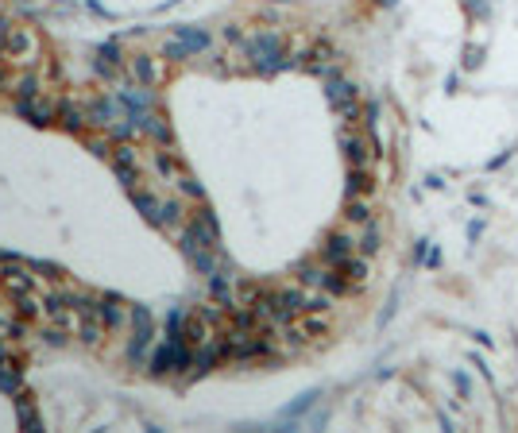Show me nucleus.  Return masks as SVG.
<instances>
[{
    "mask_svg": "<svg viewBox=\"0 0 518 433\" xmlns=\"http://www.w3.org/2000/svg\"><path fill=\"white\" fill-rule=\"evenodd\" d=\"M221 244V228H217V216H213V209H205V213H198L186 225L182 233V251L190 256V251H201V248H217Z\"/></svg>",
    "mask_w": 518,
    "mask_h": 433,
    "instance_id": "nucleus-1",
    "label": "nucleus"
},
{
    "mask_svg": "<svg viewBox=\"0 0 518 433\" xmlns=\"http://www.w3.org/2000/svg\"><path fill=\"white\" fill-rule=\"evenodd\" d=\"M151 333H155V325H151V309L147 306H132V341H128V360H132L135 367L147 360Z\"/></svg>",
    "mask_w": 518,
    "mask_h": 433,
    "instance_id": "nucleus-2",
    "label": "nucleus"
},
{
    "mask_svg": "<svg viewBox=\"0 0 518 433\" xmlns=\"http://www.w3.org/2000/svg\"><path fill=\"white\" fill-rule=\"evenodd\" d=\"M248 54L256 59L259 70H279L286 66V47L279 35H256V39L248 43Z\"/></svg>",
    "mask_w": 518,
    "mask_h": 433,
    "instance_id": "nucleus-3",
    "label": "nucleus"
},
{
    "mask_svg": "<svg viewBox=\"0 0 518 433\" xmlns=\"http://www.w3.org/2000/svg\"><path fill=\"white\" fill-rule=\"evenodd\" d=\"M325 97H329V105L341 112L344 120H352L356 124V117H360V101H356V85L352 82H344V78H329V89H325Z\"/></svg>",
    "mask_w": 518,
    "mask_h": 433,
    "instance_id": "nucleus-4",
    "label": "nucleus"
},
{
    "mask_svg": "<svg viewBox=\"0 0 518 433\" xmlns=\"http://www.w3.org/2000/svg\"><path fill=\"white\" fill-rule=\"evenodd\" d=\"M0 286H4L12 298H20V294H31V291H35L31 267H20L16 259H8V267H0Z\"/></svg>",
    "mask_w": 518,
    "mask_h": 433,
    "instance_id": "nucleus-5",
    "label": "nucleus"
},
{
    "mask_svg": "<svg viewBox=\"0 0 518 433\" xmlns=\"http://www.w3.org/2000/svg\"><path fill=\"white\" fill-rule=\"evenodd\" d=\"M356 236H348V233H329L325 236V244H321V259H325L329 267H336V263H344L348 256H356Z\"/></svg>",
    "mask_w": 518,
    "mask_h": 433,
    "instance_id": "nucleus-6",
    "label": "nucleus"
},
{
    "mask_svg": "<svg viewBox=\"0 0 518 433\" xmlns=\"http://www.w3.org/2000/svg\"><path fill=\"white\" fill-rule=\"evenodd\" d=\"M341 151H344V159H348V167H368V159L376 155V151H368V140H364L356 128H344L341 132Z\"/></svg>",
    "mask_w": 518,
    "mask_h": 433,
    "instance_id": "nucleus-7",
    "label": "nucleus"
},
{
    "mask_svg": "<svg viewBox=\"0 0 518 433\" xmlns=\"http://www.w3.org/2000/svg\"><path fill=\"white\" fill-rule=\"evenodd\" d=\"M209 294H213V302H221L225 309H232V306H236V286H232V275L217 267V271L209 275Z\"/></svg>",
    "mask_w": 518,
    "mask_h": 433,
    "instance_id": "nucleus-8",
    "label": "nucleus"
},
{
    "mask_svg": "<svg viewBox=\"0 0 518 433\" xmlns=\"http://www.w3.org/2000/svg\"><path fill=\"white\" fill-rule=\"evenodd\" d=\"M132 201H135V209L143 213V221H147V225L167 228V221H163V201L159 198H151L147 190H132Z\"/></svg>",
    "mask_w": 518,
    "mask_h": 433,
    "instance_id": "nucleus-9",
    "label": "nucleus"
},
{
    "mask_svg": "<svg viewBox=\"0 0 518 433\" xmlns=\"http://www.w3.org/2000/svg\"><path fill=\"white\" fill-rule=\"evenodd\" d=\"M105 333H109V325L101 321L97 314H82V317H77V337H82V344L97 348V344L105 341Z\"/></svg>",
    "mask_w": 518,
    "mask_h": 433,
    "instance_id": "nucleus-10",
    "label": "nucleus"
},
{
    "mask_svg": "<svg viewBox=\"0 0 518 433\" xmlns=\"http://www.w3.org/2000/svg\"><path fill=\"white\" fill-rule=\"evenodd\" d=\"M4 50H8V59H27V54L35 50L31 31H24V27H12V31H4Z\"/></svg>",
    "mask_w": 518,
    "mask_h": 433,
    "instance_id": "nucleus-11",
    "label": "nucleus"
},
{
    "mask_svg": "<svg viewBox=\"0 0 518 433\" xmlns=\"http://www.w3.org/2000/svg\"><path fill=\"white\" fill-rule=\"evenodd\" d=\"M16 112H20V117H27L35 128L50 124V120L59 117V108H54V105H35V101H16Z\"/></svg>",
    "mask_w": 518,
    "mask_h": 433,
    "instance_id": "nucleus-12",
    "label": "nucleus"
},
{
    "mask_svg": "<svg viewBox=\"0 0 518 433\" xmlns=\"http://www.w3.org/2000/svg\"><path fill=\"white\" fill-rule=\"evenodd\" d=\"M344 190H348V198H368V193L376 190V178H371L368 167H352V170H348V182H344Z\"/></svg>",
    "mask_w": 518,
    "mask_h": 433,
    "instance_id": "nucleus-13",
    "label": "nucleus"
},
{
    "mask_svg": "<svg viewBox=\"0 0 518 433\" xmlns=\"http://www.w3.org/2000/svg\"><path fill=\"white\" fill-rule=\"evenodd\" d=\"M93 309H97V317L105 325H109V329H117L120 321H124V314H120V298L117 294H105V298H93Z\"/></svg>",
    "mask_w": 518,
    "mask_h": 433,
    "instance_id": "nucleus-14",
    "label": "nucleus"
},
{
    "mask_svg": "<svg viewBox=\"0 0 518 433\" xmlns=\"http://www.w3.org/2000/svg\"><path fill=\"white\" fill-rule=\"evenodd\" d=\"M178 341L190 344V348H198V344H205L209 337H205V317H182V333H178Z\"/></svg>",
    "mask_w": 518,
    "mask_h": 433,
    "instance_id": "nucleus-15",
    "label": "nucleus"
},
{
    "mask_svg": "<svg viewBox=\"0 0 518 433\" xmlns=\"http://www.w3.org/2000/svg\"><path fill=\"white\" fill-rule=\"evenodd\" d=\"M12 402H16V414H20V425H24V430H43L39 414H35V406H31V395L20 391V395H12Z\"/></svg>",
    "mask_w": 518,
    "mask_h": 433,
    "instance_id": "nucleus-16",
    "label": "nucleus"
},
{
    "mask_svg": "<svg viewBox=\"0 0 518 433\" xmlns=\"http://www.w3.org/2000/svg\"><path fill=\"white\" fill-rule=\"evenodd\" d=\"M117 66H120V47H117V39H109L105 47L97 50V70L105 78H112V74H117Z\"/></svg>",
    "mask_w": 518,
    "mask_h": 433,
    "instance_id": "nucleus-17",
    "label": "nucleus"
},
{
    "mask_svg": "<svg viewBox=\"0 0 518 433\" xmlns=\"http://www.w3.org/2000/svg\"><path fill=\"white\" fill-rule=\"evenodd\" d=\"M175 35H178V43H182L186 50H190V54H198V50H205L209 47V35L205 31H198V27H175Z\"/></svg>",
    "mask_w": 518,
    "mask_h": 433,
    "instance_id": "nucleus-18",
    "label": "nucleus"
},
{
    "mask_svg": "<svg viewBox=\"0 0 518 433\" xmlns=\"http://www.w3.org/2000/svg\"><path fill=\"white\" fill-rule=\"evenodd\" d=\"M120 105L128 108V117H140V112L151 108V93L147 89H124L120 93Z\"/></svg>",
    "mask_w": 518,
    "mask_h": 433,
    "instance_id": "nucleus-19",
    "label": "nucleus"
},
{
    "mask_svg": "<svg viewBox=\"0 0 518 433\" xmlns=\"http://www.w3.org/2000/svg\"><path fill=\"white\" fill-rule=\"evenodd\" d=\"M344 271V275L352 279L356 286H364V279H368V256H348L344 263H336Z\"/></svg>",
    "mask_w": 518,
    "mask_h": 433,
    "instance_id": "nucleus-20",
    "label": "nucleus"
},
{
    "mask_svg": "<svg viewBox=\"0 0 518 433\" xmlns=\"http://www.w3.org/2000/svg\"><path fill=\"white\" fill-rule=\"evenodd\" d=\"M59 117H62V124H66L70 132H82V128L89 124V117H85L77 105H70V101H62V105H59Z\"/></svg>",
    "mask_w": 518,
    "mask_h": 433,
    "instance_id": "nucleus-21",
    "label": "nucleus"
},
{
    "mask_svg": "<svg viewBox=\"0 0 518 433\" xmlns=\"http://www.w3.org/2000/svg\"><path fill=\"white\" fill-rule=\"evenodd\" d=\"M325 275H329V263L318 267V263H302L298 267V283L302 286H325Z\"/></svg>",
    "mask_w": 518,
    "mask_h": 433,
    "instance_id": "nucleus-22",
    "label": "nucleus"
},
{
    "mask_svg": "<svg viewBox=\"0 0 518 433\" xmlns=\"http://www.w3.org/2000/svg\"><path fill=\"white\" fill-rule=\"evenodd\" d=\"M89 120H93V124H101V128L117 124V101H97V105L89 108Z\"/></svg>",
    "mask_w": 518,
    "mask_h": 433,
    "instance_id": "nucleus-23",
    "label": "nucleus"
},
{
    "mask_svg": "<svg viewBox=\"0 0 518 433\" xmlns=\"http://www.w3.org/2000/svg\"><path fill=\"white\" fill-rule=\"evenodd\" d=\"M0 391H4V395H20V391H24V375H20V367L0 364Z\"/></svg>",
    "mask_w": 518,
    "mask_h": 433,
    "instance_id": "nucleus-24",
    "label": "nucleus"
},
{
    "mask_svg": "<svg viewBox=\"0 0 518 433\" xmlns=\"http://www.w3.org/2000/svg\"><path fill=\"white\" fill-rule=\"evenodd\" d=\"M39 314H43V302L35 298V291H31V294H20V298H16V317H24V321H35Z\"/></svg>",
    "mask_w": 518,
    "mask_h": 433,
    "instance_id": "nucleus-25",
    "label": "nucleus"
},
{
    "mask_svg": "<svg viewBox=\"0 0 518 433\" xmlns=\"http://www.w3.org/2000/svg\"><path fill=\"white\" fill-rule=\"evenodd\" d=\"M356 248H360V256H376V251H379V225H376V221L364 225V236L356 240Z\"/></svg>",
    "mask_w": 518,
    "mask_h": 433,
    "instance_id": "nucleus-26",
    "label": "nucleus"
},
{
    "mask_svg": "<svg viewBox=\"0 0 518 433\" xmlns=\"http://www.w3.org/2000/svg\"><path fill=\"white\" fill-rule=\"evenodd\" d=\"M344 216H348L352 225H368L371 221V209L364 198H348V205H344Z\"/></svg>",
    "mask_w": 518,
    "mask_h": 433,
    "instance_id": "nucleus-27",
    "label": "nucleus"
},
{
    "mask_svg": "<svg viewBox=\"0 0 518 433\" xmlns=\"http://www.w3.org/2000/svg\"><path fill=\"white\" fill-rule=\"evenodd\" d=\"M155 170L170 178V175H182V163H178L175 151H155Z\"/></svg>",
    "mask_w": 518,
    "mask_h": 433,
    "instance_id": "nucleus-28",
    "label": "nucleus"
},
{
    "mask_svg": "<svg viewBox=\"0 0 518 433\" xmlns=\"http://www.w3.org/2000/svg\"><path fill=\"white\" fill-rule=\"evenodd\" d=\"M12 93H16V101H35V97H39V78H35V74L20 78Z\"/></svg>",
    "mask_w": 518,
    "mask_h": 433,
    "instance_id": "nucleus-29",
    "label": "nucleus"
},
{
    "mask_svg": "<svg viewBox=\"0 0 518 433\" xmlns=\"http://www.w3.org/2000/svg\"><path fill=\"white\" fill-rule=\"evenodd\" d=\"M333 306V294L321 291V294H306V314H325Z\"/></svg>",
    "mask_w": 518,
    "mask_h": 433,
    "instance_id": "nucleus-30",
    "label": "nucleus"
},
{
    "mask_svg": "<svg viewBox=\"0 0 518 433\" xmlns=\"http://www.w3.org/2000/svg\"><path fill=\"white\" fill-rule=\"evenodd\" d=\"M313 402H318V391H306L298 402H294V406H286V410H283V418H302L309 406H313Z\"/></svg>",
    "mask_w": 518,
    "mask_h": 433,
    "instance_id": "nucleus-31",
    "label": "nucleus"
},
{
    "mask_svg": "<svg viewBox=\"0 0 518 433\" xmlns=\"http://www.w3.org/2000/svg\"><path fill=\"white\" fill-rule=\"evenodd\" d=\"M178 186H182V193H190V198H205V186H201L190 170H182V175H178Z\"/></svg>",
    "mask_w": 518,
    "mask_h": 433,
    "instance_id": "nucleus-32",
    "label": "nucleus"
},
{
    "mask_svg": "<svg viewBox=\"0 0 518 433\" xmlns=\"http://www.w3.org/2000/svg\"><path fill=\"white\" fill-rule=\"evenodd\" d=\"M105 132H109V135H112V140H120V143H128V140H132V135H135V132H140V128H135V124H132V120H124V124H109V128H105Z\"/></svg>",
    "mask_w": 518,
    "mask_h": 433,
    "instance_id": "nucleus-33",
    "label": "nucleus"
},
{
    "mask_svg": "<svg viewBox=\"0 0 518 433\" xmlns=\"http://www.w3.org/2000/svg\"><path fill=\"white\" fill-rule=\"evenodd\" d=\"M163 59H167V62H186V59H190V50H186L178 39H170L167 47H163Z\"/></svg>",
    "mask_w": 518,
    "mask_h": 433,
    "instance_id": "nucleus-34",
    "label": "nucleus"
},
{
    "mask_svg": "<svg viewBox=\"0 0 518 433\" xmlns=\"http://www.w3.org/2000/svg\"><path fill=\"white\" fill-rule=\"evenodd\" d=\"M163 221L167 225H182V201H163Z\"/></svg>",
    "mask_w": 518,
    "mask_h": 433,
    "instance_id": "nucleus-35",
    "label": "nucleus"
},
{
    "mask_svg": "<svg viewBox=\"0 0 518 433\" xmlns=\"http://www.w3.org/2000/svg\"><path fill=\"white\" fill-rule=\"evenodd\" d=\"M135 74H140V82H143V85H151V82H155V62L140 54V59H135Z\"/></svg>",
    "mask_w": 518,
    "mask_h": 433,
    "instance_id": "nucleus-36",
    "label": "nucleus"
},
{
    "mask_svg": "<svg viewBox=\"0 0 518 433\" xmlns=\"http://www.w3.org/2000/svg\"><path fill=\"white\" fill-rule=\"evenodd\" d=\"M31 271H43V279H50V283H59V279H62V267L43 263V259H35V263H31Z\"/></svg>",
    "mask_w": 518,
    "mask_h": 433,
    "instance_id": "nucleus-37",
    "label": "nucleus"
},
{
    "mask_svg": "<svg viewBox=\"0 0 518 433\" xmlns=\"http://www.w3.org/2000/svg\"><path fill=\"white\" fill-rule=\"evenodd\" d=\"M302 333L306 337H325V321H321V317H309V321L302 325Z\"/></svg>",
    "mask_w": 518,
    "mask_h": 433,
    "instance_id": "nucleus-38",
    "label": "nucleus"
},
{
    "mask_svg": "<svg viewBox=\"0 0 518 433\" xmlns=\"http://www.w3.org/2000/svg\"><path fill=\"white\" fill-rule=\"evenodd\" d=\"M0 364H4V341H0Z\"/></svg>",
    "mask_w": 518,
    "mask_h": 433,
    "instance_id": "nucleus-39",
    "label": "nucleus"
},
{
    "mask_svg": "<svg viewBox=\"0 0 518 433\" xmlns=\"http://www.w3.org/2000/svg\"><path fill=\"white\" fill-rule=\"evenodd\" d=\"M0 85H4V70H0Z\"/></svg>",
    "mask_w": 518,
    "mask_h": 433,
    "instance_id": "nucleus-40",
    "label": "nucleus"
}]
</instances>
